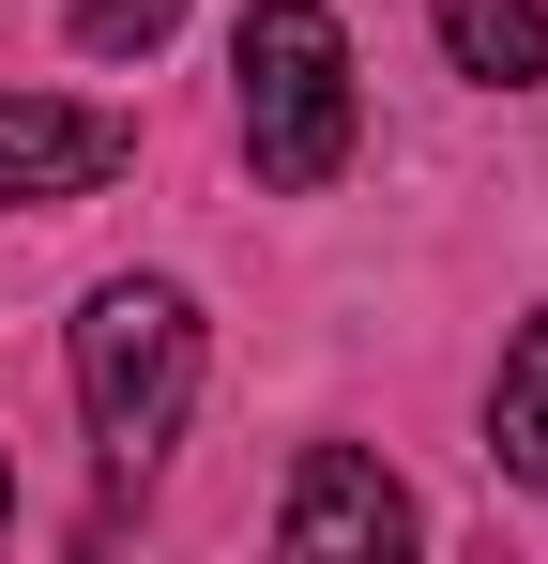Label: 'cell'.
Returning a JSON list of instances; mask_svg holds the SVG:
<instances>
[{
    "mask_svg": "<svg viewBox=\"0 0 548 564\" xmlns=\"http://www.w3.org/2000/svg\"><path fill=\"white\" fill-rule=\"evenodd\" d=\"M0 534H15V458H0Z\"/></svg>",
    "mask_w": 548,
    "mask_h": 564,
    "instance_id": "ba28073f",
    "label": "cell"
},
{
    "mask_svg": "<svg viewBox=\"0 0 548 564\" xmlns=\"http://www.w3.org/2000/svg\"><path fill=\"white\" fill-rule=\"evenodd\" d=\"M183 397H198V305H183L168 275H107L91 321H77V412H91V443H107L122 473H153L168 427H183Z\"/></svg>",
    "mask_w": 548,
    "mask_h": 564,
    "instance_id": "7a4b0ae2",
    "label": "cell"
},
{
    "mask_svg": "<svg viewBox=\"0 0 548 564\" xmlns=\"http://www.w3.org/2000/svg\"><path fill=\"white\" fill-rule=\"evenodd\" d=\"M229 77H244V153L274 198H320L351 169V31L320 0H244Z\"/></svg>",
    "mask_w": 548,
    "mask_h": 564,
    "instance_id": "6da1fadb",
    "label": "cell"
},
{
    "mask_svg": "<svg viewBox=\"0 0 548 564\" xmlns=\"http://www.w3.org/2000/svg\"><path fill=\"white\" fill-rule=\"evenodd\" d=\"M168 31H183V0H77V46H91V62H153Z\"/></svg>",
    "mask_w": 548,
    "mask_h": 564,
    "instance_id": "52a82bcc",
    "label": "cell"
},
{
    "mask_svg": "<svg viewBox=\"0 0 548 564\" xmlns=\"http://www.w3.org/2000/svg\"><path fill=\"white\" fill-rule=\"evenodd\" d=\"M487 458L548 488V321L518 336V351H503V381H487Z\"/></svg>",
    "mask_w": 548,
    "mask_h": 564,
    "instance_id": "8992f818",
    "label": "cell"
},
{
    "mask_svg": "<svg viewBox=\"0 0 548 564\" xmlns=\"http://www.w3.org/2000/svg\"><path fill=\"white\" fill-rule=\"evenodd\" d=\"M138 122L122 107H62V93H0V214H46V198L122 184Z\"/></svg>",
    "mask_w": 548,
    "mask_h": 564,
    "instance_id": "3957f363",
    "label": "cell"
},
{
    "mask_svg": "<svg viewBox=\"0 0 548 564\" xmlns=\"http://www.w3.org/2000/svg\"><path fill=\"white\" fill-rule=\"evenodd\" d=\"M442 46H457V77L534 93L548 77V0H442Z\"/></svg>",
    "mask_w": 548,
    "mask_h": 564,
    "instance_id": "5b68a950",
    "label": "cell"
},
{
    "mask_svg": "<svg viewBox=\"0 0 548 564\" xmlns=\"http://www.w3.org/2000/svg\"><path fill=\"white\" fill-rule=\"evenodd\" d=\"M427 519H412V488L381 458H351V443H320V458L289 473V503H274V550H305V564H381V550H412Z\"/></svg>",
    "mask_w": 548,
    "mask_h": 564,
    "instance_id": "277c9868",
    "label": "cell"
}]
</instances>
